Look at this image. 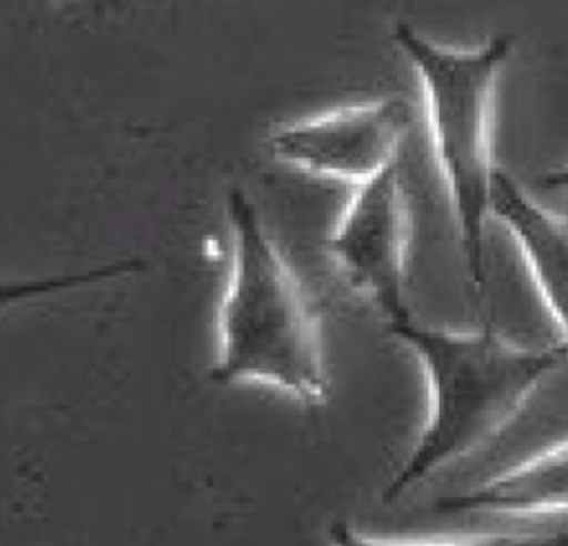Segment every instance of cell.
<instances>
[{"label": "cell", "mask_w": 568, "mask_h": 546, "mask_svg": "<svg viewBox=\"0 0 568 546\" xmlns=\"http://www.w3.org/2000/svg\"><path fill=\"white\" fill-rule=\"evenodd\" d=\"M410 215L399 166L353 186L326 251L342 277L377 306L386 326L410 315L406 304Z\"/></svg>", "instance_id": "cell-5"}, {"label": "cell", "mask_w": 568, "mask_h": 546, "mask_svg": "<svg viewBox=\"0 0 568 546\" xmlns=\"http://www.w3.org/2000/svg\"><path fill=\"white\" fill-rule=\"evenodd\" d=\"M224 213L231 264L211 380L262 384L306 406L324 404L331 393L324 333L304 282L244 189L226 191Z\"/></svg>", "instance_id": "cell-1"}, {"label": "cell", "mask_w": 568, "mask_h": 546, "mask_svg": "<svg viewBox=\"0 0 568 546\" xmlns=\"http://www.w3.org/2000/svg\"><path fill=\"white\" fill-rule=\"evenodd\" d=\"M408 122L406 102L384 95L282 122L266 135V149L304 175L357 186L397 164Z\"/></svg>", "instance_id": "cell-4"}, {"label": "cell", "mask_w": 568, "mask_h": 546, "mask_svg": "<svg viewBox=\"0 0 568 546\" xmlns=\"http://www.w3.org/2000/svg\"><path fill=\"white\" fill-rule=\"evenodd\" d=\"M390 38L410 62L424 93L428 135L446 184L459 251L468 280L486 286V222L490 218L495 162L497 84L513 51L510 33H495L481 47H444L397 20Z\"/></svg>", "instance_id": "cell-3"}, {"label": "cell", "mask_w": 568, "mask_h": 546, "mask_svg": "<svg viewBox=\"0 0 568 546\" xmlns=\"http://www.w3.org/2000/svg\"><path fill=\"white\" fill-rule=\"evenodd\" d=\"M146 264L140 257L111 260L102 264H93L75 271H60L49 275H31V277H0V315L33 304L40 300L58 297L64 293H73L78 289H89L95 284H104L111 280H120L126 275H135L144 271Z\"/></svg>", "instance_id": "cell-8"}, {"label": "cell", "mask_w": 568, "mask_h": 546, "mask_svg": "<svg viewBox=\"0 0 568 546\" xmlns=\"http://www.w3.org/2000/svg\"><path fill=\"white\" fill-rule=\"evenodd\" d=\"M435 510L515 519L568 513V437L464 493L439 497Z\"/></svg>", "instance_id": "cell-7"}, {"label": "cell", "mask_w": 568, "mask_h": 546, "mask_svg": "<svg viewBox=\"0 0 568 546\" xmlns=\"http://www.w3.org/2000/svg\"><path fill=\"white\" fill-rule=\"evenodd\" d=\"M490 215L513 235L530 280L568 346V218L535 200L513 175L497 171Z\"/></svg>", "instance_id": "cell-6"}, {"label": "cell", "mask_w": 568, "mask_h": 546, "mask_svg": "<svg viewBox=\"0 0 568 546\" xmlns=\"http://www.w3.org/2000/svg\"><path fill=\"white\" fill-rule=\"evenodd\" d=\"M386 328L424 366L428 415L417 442L384 486V502H395L439 468L501 435L568 355L564 342L530 348L490 326L446 331L408 317Z\"/></svg>", "instance_id": "cell-2"}, {"label": "cell", "mask_w": 568, "mask_h": 546, "mask_svg": "<svg viewBox=\"0 0 568 546\" xmlns=\"http://www.w3.org/2000/svg\"><path fill=\"white\" fill-rule=\"evenodd\" d=\"M539 184L550 191H566L568 193V164L550 169L539 175Z\"/></svg>", "instance_id": "cell-10"}, {"label": "cell", "mask_w": 568, "mask_h": 546, "mask_svg": "<svg viewBox=\"0 0 568 546\" xmlns=\"http://www.w3.org/2000/svg\"><path fill=\"white\" fill-rule=\"evenodd\" d=\"M331 546H568V533L557 535H464L430 542H390L362 533L353 524L337 519L328 526Z\"/></svg>", "instance_id": "cell-9"}]
</instances>
